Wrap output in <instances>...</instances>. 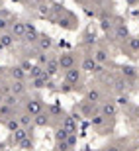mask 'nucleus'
<instances>
[{
  "instance_id": "42",
  "label": "nucleus",
  "mask_w": 139,
  "mask_h": 151,
  "mask_svg": "<svg viewBox=\"0 0 139 151\" xmlns=\"http://www.w3.org/2000/svg\"><path fill=\"white\" fill-rule=\"evenodd\" d=\"M135 114H137V118H139V106H137V108H135Z\"/></svg>"
},
{
  "instance_id": "24",
  "label": "nucleus",
  "mask_w": 139,
  "mask_h": 151,
  "mask_svg": "<svg viewBox=\"0 0 139 151\" xmlns=\"http://www.w3.org/2000/svg\"><path fill=\"white\" fill-rule=\"evenodd\" d=\"M10 77H12V81H26V71H24L20 65H16V67H10Z\"/></svg>"
},
{
  "instance_id": "26",
  "label": "nucleus",
  "mask_w": 139,
  "mask_h": 151,
  "mask_svg": "<svg viewBox=\"0 0 139 151\" xmlns=\"http://www.w3.org/2000/svg\"><path fill=\"white\" fill-rule=\"evenodd\" d=\"M4 128L10 132V134H14L16 129H20V122H18V118L16 116H12V118H8V120H4Z\"/></svg>"
},
{
  "instance_id": "35",
  "label": "nucleus",
  "mask_w": 139,
  "mask_h": 151,
  "mask_svg": "<svg viewBox=\"0 0 139 151\" xmlns=\"http://www.w3.org/2000/svg\"><path fill=\"white\" fill-rule=\"evenodd\" d=\"M14 22V20H6V18H0V34H4V32H8L10 29V24Z\"/></svg>"
},
{
  "instance_id": "34",
  "label": "nucleus",
  "mask_w": 139,
  "mask_h": 151,
  "mask_svg": "<svg viewBox=\"0 0 139 151\" xmlns=\"http://www.w3.org/2000/svg\"><path fill=\"white\" fill-rule=\"evenodd\" d=\"M20 149H24V151H29V149H34V137H32V135H29V137H26V139L22 141V143H20Z\"/></svg>"
},
{
  "instance_id": "44",
  "label": "nucleus",
  "mask_w": 139,
  "mask_h": 151,
  "mask_svg": "<svg viewBox=\"0 0 139 151\" xmlns=\"http://www.w3.org/2000/svg\"><path fill=\"white\" fill-rule=\"evenodd\" d=\"M14 2H24V0H14Z\"/></svg>"
},
{
  "instance_id": "31",
  "label": "nucleus",
  "mask_w": 139,
  "mask_h": 151,
  "mask_svg": "<svg viewBox=\"0 0 139 151\" xmlns=\"http://www.w3.org/2000/svg\"><path fill=\"white\" fill-rule=\"evenodd\" d=\"M123 143H125V139H120V141H112V143H108V145L104 147V151H123Z\"/></svg>"
},
{
  "instance_id": "43",
  "label": "nucleus",
  "mask_w": 139,
  "mask_h": 151,
  "mask_svg": "<svg viewBox=\"0 0 139 151\" xmlns=\"http://www.w3.org/2000/svg\"><path fill=\"white\" fill-rule=\"evenodd\" d=\"M137 132H139V120H137Z\"/></svg>"
},
{
  "instance_id": "46",
  "label": "nucleus",
  "mask_w": 139,
  "mask_h": 151,
  "mask_svg": "<svg viewBox=\"0 0 139 151\" xmlns=\"http://www.w3.org/2000/svg\"><path fill=\"white\" fill-rule=\"evenodd\" d=\"M137 20H139V14H137Z\"/></svg>"
},
{
  "instance_id": "38",
  "label": "nucleus",
  "mask_w": 139,
  "mask_h": 151,
  "mask_svg": "<svg viewBox=\"0 0 139 151\" xmlns=\"http://www.w3.org/2000/svg\"><path fill=\"white\" fill-rule=\"evenodd\" d=\"M67 143H69V147H71V149H72V147H77V143H78L77 134H71V135H69V137H67Z\"/></svg>"
},
{
  "instance_id": "9",
  "label": "nucleus",
  "mask_w": 139,
  "mask_h": 151,
  "mask_svg": "<svg viewBox=\"0 0 139 151\" xmlns=\"http://www.w3.org/2000/svg\"><path fill=\"white\" fill-rule=\"evenodd\" d=\"M35 49L37 51H43V53H49L51 51V47H53V37H51L49 34H39V37H37V41H35Z\"/></svg>"
},
{
  "instance_id": "21",
  "label": "nucleus",
  "mask_w": 139,
  "mask_h": 151,
  "mask_svg": "<svg viewBox=\"0 0 139 151\" xmlns=\"http://www.w3.org/2000/svg\"><path fill=\"white\" fill-rule=\"evenodd\" d=\"M10 92H12L14 96H18V98H20L22 94H26V83H24V81H12Z\"/></svg>"
},
{
  "instance_id": "41",
  "label": "nucleus",
  "mask_w": 139,
  "mask_h": 151,
  "mask_svg": "<svg viewBox=\"0 0 139 151\" xmlns=\"http://www.w3.org/2000/svg\"><path fill=\"white\" fill-rule=\"evenodd\" d=\"M35 4H43V2H49V0H34Z\"/></svg>"
},
{
  "instance_id": "8",
  "label": "nucleus",
  "mask_w": 139,
  "mask_h": 151,
  "mask_svg": "<svg viewBox=\"0 0 139 151\" xmlns=\"http://www.w3.org/2000/svg\"><path fill=\"white\" fill-rule=\"evenodd\" d=\"M37 37H39V32H37V28H35L34 24L26 22V34H24L22 41H24V43H28V45H35Z\"/></svg>"
},
{
  "instance_id": "23",
  "label": "nucleus",
  "mask_w": 139,
  "mask_h": 151,
  "mask_svg": "<svg viewBox=\"0 0 139 151\" xmlns=\"http://www.w3.org/2000/svg\"><path fill=\"white\" fill-rule=\"evenodd\" d=\"M106 120H108V118H104L100 112H96L94 116L90 118V126H92L94 129H102V128H104V124H106Z\"/></svg>"
},
{
  "instance_id": "20",
  "label": "nucleus",
  "mask_w": 139,
  "mask_h": 151,
  "mask_svg": "<svg viewBox=\"0 0 139 151\" xmlns=\"http://www.w3.org/2000/svg\"><path fill=\"white\" fill-rule=\"evenodd\" d=\"M125 47L129 49V55H139V35H129Z\"/></svg>"
},
{
  "instance_id": "29",
  "label": "nucleus",
  "mask_w": 139,
  "mask_h": 151,
  "mask_svg": "<svg viewBox=\"0 0 139 151\" xmlns=\"http://www.w3.org/2000/svg\"><path fill=\"white\" fill-rule=\"evenodd\" d=\"M47 81H49V78H43V77L32 78V81H29V86H32V88H47Z\"/></svg>"
},
{
  "instance_id": "28",
  "label": "nucleus",
  "mask_w": 139,
  "mask_h": 151,
  "mask_svg": "<svg viewBox=\"0 0 139 151\" xmlns=\"http://www.w3.org/2000/svg\"><path fill=\"white\" fill-rule=\"evenodd\" d=\"M114 28H116V22H112L110 18H102V29L106 32V35H114Z\"/></svg>"
},
{
  "instance_id": "13",
  "label": "nucleus",
  "mask_w": 139,
  "mask_h": 151,
  "mask_svg": "<svg viewBox=\"0 0 139 151\" xmlns=\"http://www.w3.org/2000/svg\"><path fill=\"white\" fill-rule=\"evenodd\" d=\"M77 112L80 114V118H82V116H88V118H92L96 112H98V110H96V106H94V104H90V102L82 100V102H80V104L77 106Z\"/></svg>"
},
{
  "instance_id": "40",
  "label": "nucleus",
  "mask_w": 139,
  "mask_h": 151,
  "mask_svg": "<svg viewBox=\"0 0 139 151\" xmlns=\"http://www.w3.org/2000/svg\"><path fill=\"white\" fill-rule=\"evenodd\" d=\"M128 102H129V94H123V92H122V94L118 96L116 104H128Z\"/></svg>"
},
{
  "instance_id": "27",
  "label": "nucleus",
  "mask_w": 139,
  "mask_h": 151,
  "mask_svg": "<svg viewBox=\"0 0 139 151\" xmlns=\"http://www.w3.org/2000/svg\"><path fill=\"white\" fill-rule=\"evenodd\" d=\"M69 132L65 128H61V126H59V128L55 129V135H53V137H55V143H61V141H67V137H69Z\"/></svg>"
},
{
  "instance_id": "18",
  "label": "nucleus",
  "mask_w": 139,
  "mask_h": 151,
  "mask_svg": "<svg viewBox=\"0 0 139 151\" xmlns=\"http://www.w3.org/2000/svg\"><path fill=\"white\" fill-rule=\"evenodd\" d=\"M82 43L86 45V47H92V49H94V43H96V28L92 26V24H90L88 28H86V32H84Z\"/></svg>"
},
{
  "instance_id": "48",
  "label": "nucleus",
  "mask_w": 139,
  "mask_h": 151,
  "mask_svg": "<svg viewBox=\"0 0 139 151\" xmlns=\"http://www.w3.org/2000/svg\"><path fill=\"white\" fill-rule=\"evenodd\" d=\"M84 151H90V149H84Z\"/></svg>"
},
{
  "instance_id": "6",
  "label": "nucleus",
  "mask_w": 139,
  "mask_h": 151,
  "mask_svg": "<svg viewBox=\"0 0 139 151\" xmlns=\"http://www.w3.org/2000/svg\"><path fill=\"white\" fill-rule=\"evenodd\" d=\"M129 28L125 26V22H123L122 18H118V22H116V28H114V37L118 39V41H128L129 39Z\"/></svg>"
},
{
  "instance_id": "16",
  "label": "nucleus",
  "mask_w": 139,
  "mask_h": 151,
  "mask_svg": "<svg viewBox=\"0 0 139 151\" xmlns=\"http://www.w3.org/2000/svg\"><path fill=\"white\" fill-rule=\"evenodd\" d=\"M49 124H51V114L47 110H43L41 114H37L34 118V128H47Z\"/></svg>"
},
{
  "instance_id": "4",
  "label": "nucleus",
  "mask_w": 139,
  "mask_h": 151,
  "mask_svg": "<svg viewBox=\"0 0 139 151\" xmlns=\"http://www.w3.org/2000/svg\"><path fill=\"white\" fill-rule=\"evenodd\" d=\"M65 83H69L71 86H75V90L78 88V83L82 81V69L78 67H72V69H69V71H65Z\"/></svg>"
},
{
  "instance_id": "22",
  "label": "nucleus",
  "mask_w": 139,
  "mask_h": 151,
  "mask_svg": "<svg viewBox=\"0 0 139 151\" xmlns=\"http://www.w3.org/2000/svg\"><path fill=\"white\" fill-rule=\"evenodd\" d=\"M16 39L10 35V32H4V34H0V49H10L12 45H14Z\"/></svg>"
},
{
  "instance_id": "33",
  "label": "nucleus",
  "mask_w": 139,
  "mask_h": 151,
  "mask_svg": "<svg viewBox=\"0 0 139 151\" xmlns=\"http://www.w3.org/2000/svg\"><path fill=\"white\" fill-rule=\"evenodd\" d=\"M41 75H43V67H39V65L34 63V67H32V71L28 73V77L29 78H37V77H41Z\"/></svg>"
},
{
  "instance_id": "11",
  "label": "nucleus",
  "mask_w": 139,
  "mask_h": 151,
  "mask_svg": "<svg viewBox=\"0 0 139 151\" xmlns=\"http://www.w3.org/2000/svg\"><path fill=\"white\" fill-rule=\"evenodd\" d=\"M61 128H65L69 134H78V122L75 120V118H72V114H67V116H63Z\"/></svg>"
},
{
  "instance_id": "37",
  "label": "nucleus",
  "mask_w": 139,
  "mask_h": 151,
  "mask_svg": "<svg viewBox=\"0 0 139 151\" xmlns=\"http://www.w3.org/2000/svg\"><path fill=\"white\" fill-rule=\"evenodd\" d=\"M59 92H63V94H67V92H72V90H75V86H71V84L69 83H61V86H59Z\"/></svg>"
},
{
  "instance_id": "36",
  "label": "nucleus",
  "mask_w": 139,
  "mask_h": 151,
  "mask_svg": "<svg viewBox=\"0 0 139 151\" xmlns=\"http://www.w3.org/2000/svg\"><path fill=\"white\" fill-rule=\"evenodd\" d=\"M20 67H22L24 71H26V75H28L29 71H32V67H34V63H32V59H22V61H20Z\"/></svg>"
},
{
  "instance_id": "12",
  "label": "nucleus",
  "mask_w": 139,
  "mask_h": 151,
  "mask_svg": "<svg viewBox=\"0 0 139 151\" xmlns=\"http://www.w3.org/2000/svg\"><path fill=\"white\" fill-rule=\"evenodd\" d=\"M84 100L90 102V104H94V106H96V104H100V102H102V90L94 88V86L88 88L86 92H84Z\"/></svg>"
},
{
  "instance_id": "1",
  "label": "nucleus",
  "mask_w": 139,
  "mask_h": 151,
  "mask_svg": "<svg viewBox=\"0 0 139 151\" xmlns=\"http://www.w3.org/2000/svg\"><path fill=\"white\" fill-rule=\"evenodd\" d=\"M80 69H82V73H88V75H102L104 73V65L96 61L92 55H86L80 63Z\"/></svg>"
},
{
  "instance_id": "32",
  "label": "nucleus",
  "mask_w": 139,
  "mask_h": 151,
  "mask_svg": "<svg viewBox=\"0 0 139 151\" xmlns=\"http://www.w3.org/2000/svg\"><path fill=\"white\" fill-rule=\"evenodd\" d=\"M0 102H4V104H8V106H18V96H14L10 92V94H6V96H2V98H0Z\"/></svg>"
},
{
  "instance_id": "39",
  "label": "nucleus",
  "mask_w": 139,
  "mask_h": 151,
  "mask_svg": "<svg viewBox=\"0 0 139 151\" xmlns=\"http://www.w3.org/2000/svg\"><path fill=\"white\" fill-rule=\"evenodd\" d=\"M55 149L57 151H71V147H69L67 141H61V143H55Z\"/></svg>"
},
{
  "instance_id": "2",
  "label": "nucleus",
  "mask_w": 139,
  "mask_h": 151,
  "mask_svg": "<svg viewBox=\"0 0 139 151\" xmlns=\"http://www.w3.org/2000/svg\"><path fill=\"white\" fill-rule=\"evenodd\" d=\"M57 61H59V67H61L63 73L72 69V67H77V55L72 51H63L61 55L57 57Z\"/></svg>"
},
{
  "instance_id": "47",
  "label": "nucleus",
  "mask_w": 139,
  "mask_h": 151,
  "mask_svg": "<svg viewBox=\"0 0 139 151\" xmlns=\"http://www.w3.org/2000/svg\"><path fill=\"white\" fill-rule=\"evenodd\" d=\"M98 151H104V149H98Z\"/></svg>"
},
{
  "instance_id": "7",
  "label": "nucleus",
  "mask_w": 139,
  "mask_h": 151,
  "mask_svg": "<svg viewBox=\"0 0 139 151\" xmlns=\"http://www.w3.org/2000/svg\"><path fill=\"white\" fill-rule=\"evenodd\" d=\"M61 71V67H59V61H57V57H49V61H47V65L43 67V75L41 77L43 78H53L57 73Z\"/></svg>"
},
{
  "instance_id": "14",
  "label": "nucleus",
  "mask_w": 139,
  "mask_h": 151,
  "mask_svg": "<svg viewBox=\"0 0 139 151\" xmlns=\"http://www.w3.org/2000/svg\"><path fill=\"white\" fill-rule=\"evenodd\" d=\"M29 129H24V128H20V129H16L14 134H10V143L12 145H20L26 137H29Z\"/></svg>"
},
{
  "instance_id": "25",
  "label": "nucleus",
  "mask_w": 139,
  "mask_h": 151,
  "mask_svg": "<svg viewBox=\"0 0 139 151\" xmlns=\"http://www.w3.org/2000/svg\"><path fill=\"white\" fill-rule=\"evenodd\" d=\"M12 116H16V114H14V108L4 104V102H0V122H4V120H8V118H12Z\"/></svg>"
},
{
  "instance_id": "10",
  "label": "nucleus",
  "mask_w": 139,
  "mask_h": 151,
  "mask_svg": "<svg viewBox=\"0 0 139 151\" xmlns=\"http://www.w3.org/2000/svg\"><path fill=\"white\" fill-rule=\"evenodd\" d=\"M10 35L14 39H22L24 34H26V22H22V20H14V22L10 24Z\"/></svg>"
},
{
  "instance_id": "15",
  "label": "nucleus",
  "mask_w": 139,
  "mask_h": 151,
  "mask_svg": "<svg viewBox=\"0 0 139 151\" xmlns=\"http://www.w3.org/2000/svg\"><path fill=\"white\" fill-rule=\"evenodd\" d=\"M92 57H94L100 65L110 63V53H108V49H106V47H96V49H92Z\"/></svg>"
},
{
  "instance_id": "19",
  "label": "nucleus",
  "mask_w": 139,
  "mask_h": 151,
  "mask_svg": "<svg viewBox=\"0 0 139 151\" xmlns=\"http://www.w3.org/2000/svg\"><path fill=\"white\" fill-rule=\"evenodd\" d=\"M16 118H18V122H20V128H24V129H34V118L29 116V114H26V112H22V114H16Z\"/></svg>"
},
{
  "instance_id": "17",
  "label": "nucleus",
  "mask_w": 139,
  "mask_h": 151,
  "mask_svg": "<svg viewBox=\"0 0 139 151\" xmlns=\"http://www.w3.org/2000/svg\"><path fill=\"white\" fill-rule=\"evenodd\" d=\"M120 73H122V77L125 78V81H135V78L139 77V73H137V69L133 67V65H122L120 67Z\"/></svg>"
},
{
  "instance_id": "5",
  "label": "nucleus",
  "mask_w": 139,
  "mask_h": 151,
  "mask_svg": "<svg viewBox=\"0 0 139 151\" xmlns=\"http://www.w3.org/2000/svg\"><path fill=\"white\" fill-rule=\"evenodd\" d=\"M98 112H100L104 118H114V116H118V104H116V100H112V98L102 100L100 102V108H98Z\"/></svg>"
},
{
  "instance_id": "3",
  "label": "nucleus",
  "mask_w": 139,
  "mask_h": 151,
  "mask_svg": "<svg viewBox=\"0 0 139 151\" xmlns=\"http://www.w3.org/2000/svg\"><path fill=\"white\" fill-rule=\"evenodd\" d=\"M45 108H43V102H41V98H29V100L24 102V112L29 114L32 118H35L37 114H41Z\"/></svg>"
},
{
  "instance_id": "30",
  "label": "nucleus",
  "mask_w": 139,
  "mask_h": 151,
  "mask_svg": "<svg viewBox=\"0 0 139 151\" xmlns=\"http://www.w3.org/2000/svg\"><path fill=\"white\" fill-rule=\"evenodd\" d=\"M49 53H43V51H37V55H35V65H39V67H45L47 65V61H49Z\"/></svg>"
},
{
  "instance_id": "45",
  "label": "nucleus",
  "mask_w": 139,
  "mask_h": 151,
  "mask_svg": "<svg viewBox=\"0 0 139 151\" xmlns=\"http://www.w3.org/2000/svg\"><path fill=\"white\" fill-rule=\"evenodd\" d=\"M51 151H57V149H55V147H53V149H51Z\"/></svg>"
}]
</instances>
